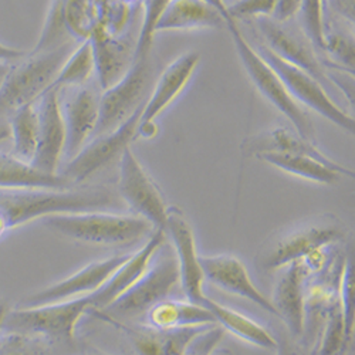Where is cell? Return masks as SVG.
Returning a JSON list of instances; mask_svg holds the SVG:
<instances>
[{"label":"cell","instance_id":"obj_18","mask_svg":"<svg viewBox=\"0 0 355 355\" xmlns=\"http://www.w3.org/2000/svg\"><path fill=\"white\" fill-rule=\"evenodd\" d=\"M92 314L103 321H108L116 330H121L139 355H185L192 340L208 327L202 325L185 329H157L150 324H128L100 310H94Z\"/></svg>","mask_w":355,"mask_h":355},{"label":"cell","instance_id":"obj_30","mask_svg":"<svg viewBox=\"0 0 355 355\" xmlns=\"http://www.w3.org/2000/svg\"><path fill=\"white\" fill-rule=\"evenodd\" d=\"M12 154L19 159L32 164L39 142V110L37 101L15 111L9 118Z\"/></svg>","mask_w":355,"mask_h":355},{"label":"cell","instance_id":"obj_36","mask_svg":"<svg viewBox=\"0 0 355 355\" xmlns=\"http://www.w3.org/2000/svg\"><path fill=\"white\" fill-rule=\"evenodd\" d=\"M276 9V0H234L227 6L230 17L236 20H250L272 17Z\"/></svg>","mask_w":355,"mask_h":355},{"label":"cell","instance_id":"obj_2","mask_svg":"<svg viewBox=\"0 0 355 355\" xmlns=\"http://www.w3.org/2000/svg\"><path fill=\"white\" fill-rule=\"evenodd\" d=\"M347 238L345 225L333 215H322L282 230L260 248L256 264L263 272H279L284 266L304 259L313 252L336 246Z\"/></svg>","mask_w":355,"mask_h":355},{"label":"cell","instance_id":"obj_14","mask_svg":"<svg viewBox=\"0 0 355 355\" xmlns=\"http://www.w3.org/2000/svg\"><path fill=\"white\" fill-rule=\"evenodd\" d=\"M166 234L171 236L173 243L175 257L180 268L181 276V288L185 294L187 300L200 304L206 299L203 291L205 275L200 264V256L198 254L195 234L191 223L182 211L175 206H169L168 218L165 225Z\"/></svg>","mask_w":355,"mask_h":355},{"label":"cell","instance_id":"obj_35","mask_svg":"<svg viewBox=\"0 0 355 355\" xmlns=\"http://www.w3.org/2000/svg\"><path fill=\"white\" fill-rule=\"evenodd\" d=\"M300 23L302 31L315 47L322 53L324 49V19L325 9L322 0H302L300 6Z\"/></svg>","mask_w":355,"mask_h":355},{"label":"cell","instance_id":"obj_9","mask_svg":"<svg viewBox=\"0 0 355 355\" xmlns=\"http://www.w3.org/2000/svg\"><path fill=\"white\" fill-rule=\"evenodd\" d=\"M178 286H181L180 268L175 254L166 249V253L150 266V269L132 287L100 311L118 320L145 315L155 304L169 299V294Z\"/></svg>","mask_w":355,"mask_h":355},{"label":"cell","instance_id":"obj_26","mask_svg":"<svg viewBox=\"0 0 355 355\" xmlns=\"http://www.w3.org/2000/svg\"><path fill=\"white\" fill-rule=\"evenodd\" d=\"M225 24L222 16L203 0H171L155 32H180L193 28H218Z\"/></svg>","mask_w":355,"mask_h":355},{"label":"cell","instance_id":"obj_25","mask_svg":"<svg viewBox=\"0 0 355 355\" xmlns=\"http://www.w3.org/2000/svg\"><path fill=\"white\" fill-rule=\"evenodd\" d=\"M62 173H46L12 153L0 151V189H70Z\"/></svg>","mask_w":355,"mask_h":355},{"label":"cell","instance_id":"obj_21","mask_svg":"<svg viewBox=\"0 0 355 355\" xmlns=\"http://www.w3.org/2000/svg\"><path fill=\"white\" fill-rule=\"evenodd\" d=\"M205 280L211 282L219 288L246 299L264 311L279 318V313L268 295L263 294L253 283L246 266L232 254L200 256Z\"/></svg>","mask_w":355,"mask_h":355},{"label":"cell","instance_id":"obj_31","mask_svg":"<svg viewBox=\"0 0 355 355\" xmlns=\"http://www.w3.org/2000/svg\"><path fill=\"white\" fill-rule=\"evenodd\" d=\"M352 32V28H347V23L340 24L336 17L325 15L322 53L327 55V60L322 62L324 66H334L354 73L355 40Z\"/></svg>","mask_w":355,"mask_h":355},{"label":"cell","instance_id":"obj_17","mask_svg":"<svg viewBox=\"0 0 355 355\" xmlns=\"http://www.w3.org/2000/svg\"><path fill=\"white\" fill-rule=\"evenodd\" d=\"M141 16L121 35L97 32L90 40L94 53L96 80L101 92L120 81L135 62Z\"/></svg>","mask_w":355,"mask_h":355},{"label":"cell","instance_id":"obj_12","mask_svg":"<svg viewBox=\"0 0 355 355\" xmlns=\"http://www.w3.org/2000/svg\"><path fill=\"white\" fill-rule=\"evenodd\" d=\"M257 31L261 36V43L275 51L284 62L302 69L318 83L325 90L334 88L327 78L322 60L318 57L315 47L307 39L304 32L291 21H276L272 17L257 19Z\"/></svg>","mask_w":355,"mask_h":355},{"label":"cell","instance_id":"obj_33","mask_svg":"<svg viewBox=\"0 0 355 355\" xmlns=\"http://www.w3.org/2000/svg\"><path fill=\"white\" fill-rule=\"evenodd\" d=\"M64 3L66 0H50L49 10L44 19V24L42 28L40 37L32 50V53L37 51H46L60 47L69 42H73V39L69 36L66 26H64ZM76 42V40H74Z\"/></svg>","mask_w":355,"mask_h":355},{"label":"cell","instance_id":"obj_3","mask_svg":"<svg viewBox=\"0 0 355 355\" xmlns=\"http://www.w3.org/2000/svg\"><path fill=\"white\" fill-rule=\"evenodd\" d=\"M43 222L66 238L103 246H128L148 238L155 230L141 216L105 211L60 214L47 216Z\"/></svg>","mask_w":355,"mask_h":355},{"label":"cell","instance_id":"obj_11","mask_svg":"<svg viewBox=\"0 0 355 355\" xmlns=\"http://www.w3.org/2000/svg\"><path fill=\"white\" fill-rule=\"evenodd\" d=\"M118 195L137 214L155 229L165 230L169 206L153 178L146 173L131 146L120 158Z\"/></svg>","mask_w":355,"mask_h":355},{"label":"cell","instance_id":"obj_22","mask_svg":"<svg viewBox=\"0 0 355 355\" xmlns=\"http://www.w3.org/2000/svg\"><path fill=\"white\" fill-rule=\"evenodd\" d=\"M165 243L166 232L155 229L148 236L145 245L138 252L132 253L121 268H118L116 272L105 282L104 286L90 294L93 311L107 309L130 287H132L150 269L151 261Z\"/></svg>","mask_w":355,"mask_h":355},{"label":"cell","instance_id":"obj_47","mask_svg":"<svg viewBox=\"0 0 355 355\" xmlns=\"http://www.w3.org/2000/svg\"><path fill=\"white\" fill-rule=\"evenodd\" d=\"M325 2H327V0H322V3H324V9H325Z\"/></svg>","mask_w":355,"mask_h":355},{"label":"cell","instance_id":"obj_28","mask_svg":"<svg viewBox=\"0 0 355 355\" xmlns=\"http://www.w3.org/2000/svg\"><path fill=\"white\" fill-rule=\"evenodd\" d=\"M203 307L209 310L215 322L220 325L223 331L232 333L234 337L246 341L253 347H259L263 349H276V337L253 318L246 314L226 307L206 295V299L202 303Z\"/></svg>","mask_w":355,"mask_h":355},{"label":"cell","instance_id":"obj_37","mask_svg":"<svg viewBox=\"0 0 355 355\" xmlns=\"http://www.w3.org/2000/svg\"><path fill=\"white\" fill-rule=\"evenodd\" d=\"M277 355H315L314 351L302 340L293 337L287 330L276 338Z\"/></svg>","mask_w":355,"mask_h":355},{"label":"cell","instance_id":"obj_8","mask_svg":"<svg viewBox=\"0 0 355 355\" xmlns=\"http://www.w3.org/2000/svg\"><path fill=\"white\" fill-rule=\"evenodd\" d=\"M254 49L261 55L263 60L276 71V74L287 88L288 94L302 107L306 105L338 128L351 134L354 132V116L343 110L331 98V96L321 83H318L314 77H311L302 69L284 62L283 58H280L269 47H266L261 42H259Z\"/></svg>","mask_w":355,"mask_h":355},{"label":"cell","instance_id":"obj_5","mask_svg":"<svg viewBox=\"0 0 355 355\" xmlns=\"http://www.w3.org/2000/svg\"><path fill=\"white\" fill-rule=\"evenodd\" d=\"M227 28L243 69L257 92L287 118L295 132L307 141L315 142L314 125L307 111L288 94L276 71L263 60L261 55L242 33L238 23H229Z\"/></svg>","mask_w":355,"mask_h":355},{"label":"cell","instance_id":"obj_23","mask_svg":"<svg viewBox=\"0 0 355 355\" xmlns=\"http://www.w3.org/2000/svg\"><path fill=\"white\" fill-rule=\"evenodd\" d=\"M118 0H66L64 26L77 43L90 40L105 28Z\"/></svg>","mask_w":355,"mask_h":355},{"label":"cell","instance_id":"obj_45","mask_svg":"<svg viewBox=\"0 0 355 355\" xmlns=\"http://www.w3.org/2000/svg\"><path fill=\"white\" fill-rule=\"evenodd\" d=\"M211 355H233V354L227 349H215Z\"/></svg>","mask_w":355,"mask_h":355},{"label":"cell","instance_id":"obj_20","mask_svg":"<svg viewBox=\"0 0 355 355\" xmlns=\"http://www.w3.org/2000/svg\"><path fill=\"white\" fill-rule=\"evenodd\" d=\"M272 303L279 313V320L286 330L295 338H302L304 333L306 294L311 273L303 260L293 261L279 270Z\"/></svg>","mask_w":355,"mask_h":355},{"label":"cell","instance_id":"obj_38","mask_svg":"<svg viewBox=\"0 0 355 355\" xmlns=\"http://www.w3.org/2000/svg\"><path fill=\"white\" fill-rule=\"evenodd\" d=\"M325 15H330L354 27L355 23V0H327Z\"/></svg>","mask_w":355,"mask_h":355},{"label":"cell","instance_id":"obj_24","mask_svg":"<svg viewBox=\"0 0 355 355\" xmlns=\"http://www.w3.org/2000/svg\"><path fill=\"white\" fill-rule=\"evenodd\" d=\"M254 158L261 162L272 165L286 173L303 178L306 181L322 184V185H333L338 182L341 175L354 176V172L340 164L330 165L321 162L315 158L299 154H283V153H261Z\"/></svg>","mask_w":355,"mask_h":355},{"label":"cell","instance_id":"obj_6","mask_svg":"<svg viewBox=\"0 0 355 355\" xmlns=\"http://www.w3.org/2000/svg\"><path fill=\"white\" fill-rule=\"evenodd\" d=\"M93 311L90 294L83 297L39 307L8 310L2 321V333L33 334L50 340L71 343L80 320Z\"/></svg>","mask_w":355,"mask_h":355},{"label":"cell","instance_id":"obj_29","mask_svg":"<svg viewBox=\"0 0 355 355\" xmlns=\"http://www.w3.org/2000/svg\"><path fill=\"white\" fill-rule=\"evenodd\" d=\"M146 324L157 329H185L216 324L209 310L189 300L165 299L145 314Z\"/></svg>","mask_w":355,"mask_h":355},{"label":"cell","instance_id":"obj_7","mask_svg":"<svg viewBox=\"0 0 355 355\" xmlns=\"http://www.w3.org/2000/svg\"><path fill=\"white\" fill-rule=\"evenodd\" d=\"M155 77V63L151 54L139 57L128 73L100 97V118L94 137L108 134L123 125L139 111L150 97Z\"/></svg>","mask_w":355,"mask_h":355},{"label":"cell","instance_id":"obj_32","mask_svg":"<svg viewBox=\"0 0 355 355\" xmlns=\"http://www.w3.org/2000/svg\"><path fill=\"white\" fill-rule=\"evenodd\" d=\"M96 77V63L92 40L80 42L67 57L60 73L57 74L51 88L63 90V88L81 87Z\"/></svg>","mask_w":355,"mask_h":355},{"label":"cell","instance_id":"obj_15","mask_svg":"<svg viewBox=\"0 0 355 355\" xmlns=\"http://www.w3.org/2000/svg\"><path fill=\"white\" fill-rule=\"evenodd\" d=\"M200 62V54L196 51H188L166 66L161 76L155 80L150 97L145 101L138 134L148 137L153 135V125L157 118L178 98L189 84Z\"/></svg>","mask_w":355,"mask_h":355},{"label":"cell","instance_id":"obj_46","mask_svg":"<svg viewBox=\"0 0 355 355\" xmlns=\"http://www.w3.org/2000/svg\"><path fill=\"white\" fill-rule=\"evenodd\" d=\"M123 2L131 5V6H137V5H141L142 0H123Z\"/></svg>","mask_w":355,"mask_h":355},{"label":"cell","instance_id":"obj_16","mask_svg":"<svg viewBox=\"0 0 355 355\" xmlns=\"http://www.w3.org/2000/svg\"><path fill=\"white\" fill-rule=\"evenodd\" d=\"M131 254H115L85 266L67 279L40 290L21 302L20 307H39L51 303L66 302L97 291L128 260Z\"/></svg>","mask_w":355,"mask_h":355},{"label":"cell","instance_id":"obj_42","mask_svg":"<svg viewBox=\"0 0 355 355\" xmlns=\"http://www.w3.org/2000/svg\"><path fill=\"white\" fill-rule=\"evenodd\" d=\"M10 139V127L9 120L5 116H0V144Z\"/></svg>","mask_w":355,"mask_h":355},{"label":"cell","instance_id":"obj_27","mask_svg":"<svg viewBox=\"0 0 355 355\" xmlns=\"http://www.w3.org/2000/svg\"><path fill=\"white\" fill-rule=\"evenodd\" d=\"M243 150L246 154L253 157L261 153H283L307 155L330 165L338 164L320 151L315 142L304 139L295 132L294 128L288 130L286 127H277L248 139L243 145Z\"/></svg>","mask_w":355,"mask_h":355},{"label":"cell","instance_id":"obj_13","mask_svg":"<svg viewBox=\"0 0 355 355\" xmlns=\"http://www.w3.org/2000/svg\"><path fill=\"white\" fill-rule=\"evenodd\" d=\"M100 97L101 88L93 83L58 90L66 127L64 157L69 159L93 138L100 118Z\"/></svg>","mask_w":355,"mask_h":355},{"label":"cell","instance_id":"obj_10","mask_svg":"<svg viewBox=\"0 0 355 355\" xmlns=\"http://www.w3.org/2000/svg\"><path fill=\"white\" fill-rule=\"evenodd\" d=\"M142 108L116 130L92 138L81 148L78 154L69 159L63 172L58 173H62L74 187L120 159L123 153L138 135Z\"/></svg>","mask_w":355,"mask_h":355},{"label":"cell","instance_id":"obj_43","mask_svg":"<svg viewBox=\"0 0 355 355\" xmlns=\"http://www.w3.org/2000/svg\"><path fill=\"white\" fill-rule=\"evenodd\" d=\"M12 62H6V60H0V90H2V87L10 73L12 69Z\"/></svg>","mask_w":355,"mask_h":355},{"label":"cell","instance_id":"obj_34","mask_svg":"<svg viewBox=\"0 0 355 355\" xmlns=\"http://www.w3.org/2000/svg\"><path fill=\"white\" fill-rule=\"evenodd\" d=\"M171 0H142L141 3V24L139 36L137 44L135 60L153 53V43L155 36V28L166 10Z\"/></svg>","mask_w":355,"mask_h":355},{"label":"cell","instance_id":"obj_40","mask_svg":"<svg viewBox=\"0 0 355 355\" xmlns=\"http://www.w3.org/2000/svg\"><path fill=\"white\" fill-rule=\"evenodd\" d=\"M27 53L24 50L8 46L5 43L0 42V60H6V62H17L20 58H23Z\"/></svg>","mask_w":355,"mask_h":355},{"label":"cell","instance_id":"obj_44","mask_svg":"<svg viewBox=\"0 0 355 355\" xmlns=\"http://www.w3.org/2000/svg\"><path fill=\"white\" fill-rule=\"evenodd\" d=\"M8 313V307L5 303H0V333H2V321Z\"/></svg>","mask_w":355,"mask_h":355},{"label":"cell","instance_id":"obj_19","mask_svg":"<svg viewBox=\"0 0 355 355\" xmlns=\"http://www.w3.org/2000/svg\"><path fill=\"white\" fill-rule=\"evenodd\" d=\"M39 142L32 165L46 173H58L66 153V127L58 90H49L37 100Z\"/></svg>","mask_w":355,"mask_h":355},{"label":"cell","instance_id":"obj_1","mask_svg":"<svg viewBox=\"0 0 355 355\" xmlns=\"http://www.w3.org/2000/svg\"><path fill=\"white\" fill-rule=\"evenodd\" d=\"M116 195L104 187L81 189H0V238L26 223L60 214L115 208Z\"/></svg>","mask_w":355,"mask_h":355},{"label":"cell","instance_id":"obj_39","mask_svg":"<svg viewBox=\"0 0 355 355\" xmlns=\"http://www.w3.org/2000/svg\"><path fill=\"white\" fill-rule=\"evenodd\" d=\"M300 6L302 0H276V9L272 19L280 23L293 21L299 16Z\"/></svg>","mask_w":355,"mask_h":355},{"label":"cell","instance_id":"obj_4","mask_svg":"<svg viewBox=\"0 0 355 355\" xmlns=\"http://www.w3.org/2000/svg\"><path fill=\"white\" fill-rule=\"evenodd\" d=\"M77 42H69L60 47L27 53L13 62L10 73L0 90V116L9 118L19 108L36 103L60 73Z\"/></svg>","mask_w":355,"mask_h":355},{"label":"cell","instance_id":"obj_41","mask_svg":"<svg viewBox=\"0 0 355 355\" xmlns=\"http://www.w3.org/2000/svg\"><path fill=\"white\" fill-rule=\"evenodd\" d=\"M203 2L208 3L209 6H212V8L222 16V19L225 20V24H226V26H227L229 23L234 21V20L230 17V15H229L227 5L225 3V0H203Z\"/></svg>","mask_w":355,"mask_h":355}]
</instances>
